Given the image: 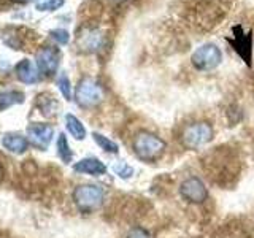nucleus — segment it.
Returning a JSON list of instances; mask_svg holds the SVG:
<instances>
[{
  "label": "nucleus",
  "instance_id": "13",
  "mask_svg": "<svg viewBox=\"0 0 254 238\" xmlns=\"http://www.w3.org/2000/svg\"><path fill=\"white\" fill-rule=\"evenodd\" d=\"M2 145L5 149H8L10 153L14 154H22L26 153V149L29 146V141L18 133H6L2 138Z\"/></svg>",
  "mask_w": 254,
  "mask_h": 238
},
{
  "label": "nucleus",
  "instance_id": "4",
  "mask_svg": "<svg viewBox=\"0 0 254 238\" xmlns=\"http://www.w3.org/2000/svg\"><path fill=\"white\" fill-rule=\"evenodd\" d=\"M221 58H222V54L219 51V48L213 43H206V45H202L200 48H197L190 60H192V65L197 70L208 71L219 65Z\"/></svg>",
  "mask_w": 254,
  "mask_h": 238
},
{
  "label": "nucleus",
  "instance_id": "21",
  "mask_svg": "<svg viewBox=\"0 0 254 238\" xmlns=\"http://www.w3.org/2000/svg\"><path fill=\"white\" fill-rule=\"evenodd\" d=\"M115 172L119 175L121 178H129V177H132V173H133V170H132V167H129L126 162H119V164H116L115 167Z\"/></svg>",
  "mask_w": 254,
  "mask_h": 238
},
{
  "label": "nucleus",
  "instance_id": "10",
  "mask_svg": "<svg viewBox=\"0 0 254 238\" xmlns=\"http://www.w3.org/2000/svg\"><path fill=\"white\" fill-rule=\"evenodd\" d=\"M234 40H230V43H232L234 46H235V50H237V53L242 56V58L246 60V63L248 65H251V50H253V43H251V40H253V37H251V34H246L245 35V32L240 29V27H237L235 30H234Z\"/></svg>",
  "mask_w": 254,
  "mask_h": 238
},
{
  "label": "nucleus",
  "instance_id": "12",
  "mask_svg": "<svg viewBox=\"0 0 254 238\" xmlns=\"http://www.w3.org/2000/svg\"><path fill=\"white\" fill-rule=\"evenodd\" d=\"M14 71H16V76L19 78V81L26 84H34L38 81V68H35L34 63L29 59H22L16 63Z\"/></svg>",
  "mask_w": 254,
  "mask_h": 238
},
{
  "label": "nucleus",
  "instance_id": "7",
  "mask_svg": "<svg viewBox=\"0 0 254 238\" xmlns=\"http://www.w3.org/2000/svg\"><path fill=\"white\" fill-rule=\"evenodd\" d=\"M103 43H105V37H103V32L99 29L86 27L78 32L76 45L81 51H86V53L99 51L103 46Z\"/></svg>",
  "mask_w": 254,
  "mask_h": 238
},
{
  "label": "nucleus",
  "instance_id": "24",
  "mask_svg": "<svg viewBox=\"0 0 254 238\" xmlns=\"http://www.w3.org/2000/svg\"><path fill=\"white\" fill-rule=\"evenodd\" d=\"M14 2H19V3H26V2H29V0H14Z\"/></svg>",
  "mask_w": 254,
  "mask_h": 238
},
{
  "label": "nucleus",
  "instance_id": "14",
  "mask_svg": "<svg viewBox=\"0 0 254 238\" xmlns=\"http://www.w3.org/2000/svg\"><path fill=\"white\" fill-rule=\"evenodd\" d=\"M22 100H24V94L19 91L0 92V111L10 108L13 105H18V103H22Z\"/></svg>",
  "mask_w": 254,
  "mask_h": 238
},
{
  "label": "nucleus",
  "instance_id": "15",
  "mask_svg": "<svg viewBox=\"0 0 254 238\" xmlns=\"http://www.w3.org/2000/svg\"><path fill=\"white\" fill-rule=\"evenodd\" d=\"M65 124H67V129L68 132L73 135L76 140H83L86 137V129L83 122L79 121V119L73 115H67L65 116Z\"/></svg>",
  "mask_w": 254,
  "mask_h": 238
},
{
  "label": "nucleus",
  "instance_id": "11",
  "mask_svg": "<svg viewBox=\"0 0 254 238\" xmlns=\"http://www.w3.org/2000/svg\"><path fill=\"white\" fill-rule=\"evenodd\" d=\"M73 170L78 173H86V175H92V177H99V175H105L107 167L103 162H100L99 159L86 157L73 165Z\"/></svg>",
  "mask_w": 254,
  "mask_h": 238
},
{
  "label": "nucleus",
  "instance_id": "18",
  "mask_svg": "<svg viewBox=\"0 0 254 238\" xmlns=\"http://www.w3.org/2000/svg\"><path fill=\"white\" fill-rule=\"evenodd\" d=\"M58 86H59V91L62 92L64 97H65L67 100H70L71 99V87H70V79H68V76L62 73L58 78Z\"/></svg>",
  "mask_w": 254,
  "mask_h": 238
},
{
  "label": "nucleus",
  "instance_id": "6",
  "mask_svg": "<svg viewBox=\"0 0 254 238\" xmlns=\"http://www.w3.org/2000/svg\"><path fill=\"white\" fill-rule=\"evenodd\" d=\"M180 194L183 198L192 202V203H203L208 197V190H206L203 181L197 177H189L185 179L180 186Z\"/></svg>",
  "mask_w": 254,
  "mask_h": 238
},
{
  "label": "nucleus",
  "instance_id": "22",
  "mask_svg": "<svg viewBox=\"0 0 254 238\" xmlns=\"http://www.w3.org/2000/svg\"><path fill=\"white\" fill-rule=\"evenodd\" d=\"M127 238H149V235H148L146 230L137 227V229H132L130 230L129 235H127Z\"/></svg>",
  "mask_w": 254,
  "mask_h": 238
},
{
  "label": "nucleus",
  "instance_id": "3",
  "mask_svg": "<svg viewBox=\"0 0 254 238\" xmlns=\"http://www.w3.org/2000/svg\"><path fill=\"white\" fill-rule=\"evenodd\" d=\"M103 197H105L103 189L94 184H83L73 190V200L78 208L83 211H92L99 208L103 202Z\"/></svg>",
  "mask_w": 254,
  "mask_h": 238
},
{
  "label": "nucleus",
  "instance_id": "5",
  "mask_svg": "<svg viewBox=\"0 0 254 238\" xmlns=\"http://www.w3.org/2000/svg\"><path fill=\"white\" fill-rule=\"evenodd\" d=\"M76 102L81 107H95L99 105L103 99L102 86L92 78H83L76 87Z\"/></svg>",
  "mask_w": 254,
  "mask_h": 238
},
{
  "label": "nucleus",
  "instance_id": "2",
  "mask_svg": "<svg viewBox=\"0 0 254 238\" xmlns=\"http://www.w3.org/2000/svg\"><path fill=\"white\" fill-rule=\"evenodd\" d=\"M213 138V129L206 122H195L186 125L181 132V145L188 149H197Z\"/></svg>",
  "mask_w": 254,
  "mask_h": 238
},
{
  "label": "nucleus",
  "instance_id": "16",
  "mask_svg": "<svg viewBox=\"0 0 254 238\" xmlns=\"http://www.w3.org/2000/svg\"><path fill=\"white\" fill-rule=\"evenodd\" d=\"M92 137H94V140H95V143L103 149V151H107V153H118L119 151V146L116 145L115 141H111V140H108L107 137H103V135H100V133H97V132H94L92 133Z\"/></svg>",
  "mask_w": 254,
  "mask_h": 238
},
{
  "label": "nucleus",
  "instance_id": "9",
  "mask_svg": "<svg viewBox=\"0 0 254 238\" xmlns=\"http://www.w3.org/2000/svg\"><path fill=\"white\" fill-rule=\"evenodd\" d=\"M53 135H54V129L48 124H34V125H30L27 130L29 141L40 149L48 148V145H50L53 140Z\"/></svg>",
  "mask_w": 254,
  "mask_h": 238
},
{
  "label": "nucleus",
  "instance_id": "23",
  "mask_svg": "<svg viewBox=\"0 0 254 238\" xmlns=\"http://www.w3.org/2000/svg\"><path fill=\"white\" fill-rule=\"evenodd\" d=\"M3 178V169H2V165H0V179Z\"/></svg>",
  "mask_w": 254,
  "mask_h": 238
},
{
  "label": "nucleus",
  "instance_id": "1",
  "mask_svg": "<svg viewBox=\"0 0 254 238\" xmlns=\"http://www.w3.org/2000/svg\"><path fill=\"white\" fill-rule=\"evenodd\" d=\"M133 151L141 161L154 162L164 154L165 151V141L159 138L157 135L149 132H138L133 138Z\"/></svg>",
  "mask_w": 254,
  "mask_h": 238
},
{
  "label": "nucleus",
  "instance_id": "20",
  "mask_svg": "<svg viewBox=\"0 0 254 238\" xmlns=\"http://www.w3.org/2000/svg\"><path fill=\"white\" fill-rule=\"evenodd\" d=\"M50 35H51V38H54L59 45H67V43H68V40H70L68 32H67V30H64V29H54V30L50 32Z\"/></svg>",
  "mask_w": 254,
  "mask_h": 238
},
{
  "label": "nucleus",
  "instance_id": "17",
  "mask_svg": "<svg viewBox=\"0 0 254 238\" xmlns=\"http://www.w3.org/2000/svg\"><path fill=\"white\" fill-rule=\"evenodd\" d=\"M58 149H59V156L61 159L65 164L71 162V151H70V146H68V141H67V137L64 133L59 135L58 138Z\"/></svg>",
  "mask_w": 254,
  "mask_h": 238
},
{
  "label": "nucleus",
  "instance_id": "19",
  "mask_svg": "<svg viewBox=\"0 0 254 238\" xmlns=\"http://www.w3.org/2000/svg\"><path fill=\"white\" fill-rule=\"evenodd\" d=\"M64 2H65V0H45V2L37 5V10H40V11H54V10H59V8L64 5Z\"/></svg>",
  "mask_w": 254,
  "mask_h": 238
},
{
  "label": "nucleus",
  "instance_id": "8",
  "mask_svg": "<svg viewBox=\"0 0 254 238\" xmlns=\"http://www.w3.org/2000/svg\"><path fill=\"white\" fill-rule=\"evenodd\" d=\"M59 51L53 46H45L37 53V68L45 76H53L59 67Z\"/></svg>",
  "mask_w": 254,
  "mask_h": 238
}]
</instances>
